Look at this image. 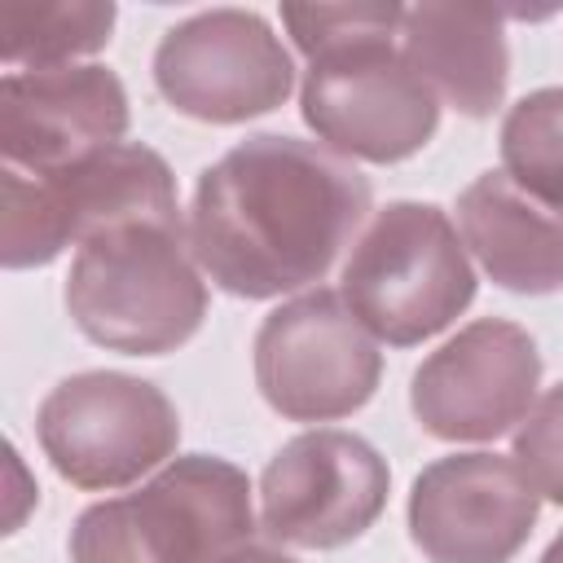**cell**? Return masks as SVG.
I'll list each match as a JSON object with an SVG mask.
<instances>
[{
  "label": "cell",
  "mask_w": 563,
  "mask_h": 563,
  "mask_svg": "<svg viewBox=\"0 0 563 563\" xmlns=\"http://www.w3.org/2000/svg\"><path fill=\"white\" fill-rule=\"evenodd\" d=\"M400 31H374L308 57L299 114L339 158L400 163L440 123V97L396 48Z\"/></svg>",
  "instance_id": "8992f818"
},
{
  "label": "cell",
  "mask_w": 563,
  "mask_h": 563,
  "mask_svg": "<svg viewBox=\"0 0 563 563\" xmlns=\"http://www.w3.org/2000/svg\"><path fill=\"white\" fill-rule=\"evenodd\" d=\"M35 435L62 479L84 493H110L172 462L180 418L163 387L119 369H84L44 396Z\"/></svg>",
  "instance_id": "52a82bcc"
},
{
  "label": "cell",
  "mask_w": 563,
  "mask_h": 563,
  "mask_svg": "<svg viewBox=\"0 0 563 563\" xmlns=\"http://www.w3.org/2000/svg\"><path fill=\"white\" fill-rule=\"evenodd\" d=\"M216 563H299V559H295V554H286V550H277V545L246 541V545L229 550V554H224V559H216Z\"/></svg>",
  "instance_id": "ffe728a7"
},
{
  "label": "cell",
  "mask_w": 563,
  "mask_h": 563,
  "mask_svg": "<svg viewBox=\"0 0 563 563\" xmlns=\"http://www.w3.org/2000/svg\"><path fill=\"white\" fill-rule=\"evenodd\" d=\"M519 471L532 479V488L541 497H550L554 506H563V383L550 387L528 418L515 431V453Z\"/></svg>",
  "instance_id": "d6986e66"
},
{
  "label": "cell",
  "mask_w": 563,
  "mask_h": 563,
  "mask_svg": "<svg viewBox=\"0 0 563 563\" xmlns=\"http://www.w3.org/2000/svg\"><path fill=\"white\" fill-rule=\"evenodd\" d=\"M378 378L383 352L339 290H303L255 330L260 396L290 422L347 418L378 391Z\"/></svg>",
  "instance_id": "ba28073f"
},
{
  "label": "cell",
  "mask_w": 563,
  "mask_h": 563,
  "mask_svg": "<svg viewBox=\"0 0 563 563\" xmlns=\"http://www.w3.org/2000/svg\"><path fill=\"white\" fill-rule=\"evenodd\" d=\"M541 493L501 453H449L409 493V537L431 563H510L532 537Z\"/></svg>",
  "instance_id": "7c38bea8"
},
{
  "label": "cell",
  "mask_w": 563,
  "mask_h": 563,
  "mask_svg": "<svg viewBox=\"0 0 563 563\" xmlns=\"http://www.w3.org/2000/svg\"><path fill=\"white\" fill-rule=\"evenodd\" d=\"M457 229L479 268L515 295L563 290V207L523 189L506 167L457 194Z\"/></svg>",
  "instance_id": "5bb4252c"
},
{
  "label": "cell",
  "mask_w": 563,
  "mask_h": 563,
  "mask_svg": "<svg viewBox=\"0 0 563 563\" xmlns=\"http://www.w3.org/2000/svg\"><path fill=\"white\" fill-rule=\"evenodd\" d=\"M4 185V268L53 264L66 246L132 224V220H180L176 176L167 158L150 145L119 141L75 167L48 176H0Z\"/></svg>",
  "instance_id": "5b68a950"
},
{
  "label": "cell",
  "mask_w": 563,
  "mask_h": 563,
  "mask_svg": "<svg viewBox=\"0 0 563 563\" xmlns=\"http://www.w3.org/2000/svg\"><path fill=\"white\" fill-rule=\"evenodd\" d=\"M128 119V92L106 66L4 70L0 79V154L22 176H48L119 145Z\"/></svg>",
  "instance_id": "4fadbf2b"
},
{
  "label": "cell",
  "mask_w": 563,
  "mask_h": 563,
  "mask_svg": "<svg viewBox=\"0 0 563 563\" xmlns=\"http://www.w3.org/2000/svg\"><path fill=\"white\" fill-rule=\"evenodd\" d=\"M400 4H282V22L303 57L374 31H400Z\"/></svg>",
  "instance_id": "ac0fdd59"
},
{
  "label": "cell",
  "mask_w": 563,
  "mask_h": 563,
  "mask_svg": "<svg viewBox=\"0 0 563 563\" xmlns=\"http://www.w3.org/2000/svg\"><path fill=\"white\" fill-rule=\"evenodd\" d=\"M369 216V180L334 150L255 132L194 189L189 251L238 299H277L330 273Z\"/></svg>",
  "instance_id": "6da1fadb"
},
{
  "label": "cell",
  "mask_w": 563,
  "mask_h": 563,
  "mask_svg": "<svg viewBox=\"0 0 563 563\" xmlns=\"http://www.w3.org/2000/svg\"><path fill=\"white\" fill-rule=\"evenodd\" d=\"M383 453L339 427H317L277 449L260 479V528L299 550L356 541L387 506Z\"/></svg>",
  "instance_id": "30bf717a"
},
{
  "label": "cell",
  "mask_w": 563,
  "mask_h": 563,
  "mask_svg": "<svg viewBox=\"0 0 563 563\" xmlns=\"http://www.w3.org/2000/svg\"><path fill=\"white\" fill-rule=\"evenodd\" d=\"M154 84L189 119L246 123L290 97L295 62L260 13L207 9L158 40Z\"/></svg>",
  "instance_id": "9c48e42d"
},
{
  "label": "cell",
  "mask_w": 563,
  "mask_h": 563,
  "mask_svg": "<svg viewBox=\"0 0 563 563\" xmlns=\"http://www.w3.org/2000/svg\"><path fill=\"white\" fill-rule=\"evenodd\" d=\"M70 321L123 356H163L207 317V282L185 242V220H132L88 238L66 277Z\"/></svg>",
  "instance_id": "7a4b0ae2"
},
{
  "label": "cell",
  "mask_w": 563,
  "mask_h": 563,
  "mask_svg": "<svg viewBox=\"0 0 563 563\" xmlns=\"http://www.w3.org/2000/svg\"><path fill=\"white\" fill-rule=\"evenodd\" d=\"M339 295L374 339L413 347L466 312L475 268L440 207L387 202L356 238Z\"/></svg>",
  "instance_id": "277c9868"
},
{
  "label": "cell",
  "mask_w": 563,
  "mask_h": 563,
  "mask_svg": "<svg viewBox=\"0 0 563 563\" xmlns=\"http://www.w3.org/2000/svg\"><path fill=\"white\" fill-rule=\"evenodd\" d=\"M114 31L110 0H53L0 9V57L9 70H53L101 53Z\"/></svg>",
  "instance_id": "2e32d148"
},
{
  "label": "cell",
  "mask_w": 563,
  "mask_h": 563,
  "mask_svg": "<svg viewBox=\"0 0 563 563\" xmlns=\"http://www.w3.org/2000/svg\"><path fill=\"white\" fill-rule=\"evenodd\" d=\"M400 53L427 88L466 119H488L510 79V53L497 9L409 4L400 18Z\"/></svg>",
  "instance_id": "9a60e30c"
},
{
  "label": "cell",
  "mask_w": 563,
  "mask_h": 563,
  "mask_svg": "<svg viewBox=\"0 0 563 563\" xmlns=\"http://www.w3.org/2000/svg\"><path fill=\"white\" fill-rule=\"evenodd\" d=\"M251 532L246 471L216 453H185L136 493L88 506L70 528V563H216Z\"/></svg>",
  "instance_id": "3957f363"
},
{
  "label": "cell",
  "mask_w": 563,
  "mask_h": 563,
  "mask_svg": "<svg viewBox=\"0 0 563 563\" xmlns=\"http://www.w3.org/2000/svg\"><path fill=\"white\" fill-rule=\"evenodd\" d=\"M541 563H563V532H559V537L550 541V550L541 554Z\"/></svg>",
  "instance_id": "44dd1931"
},
{
  "label": "cell",
  "mask_w": 563,
  "mask_h": 563,
  "mask_svg": "<svg viewBox=\"0 0 563 563\" xmlns=\"http://www.w3.org/2000/svg\"><path fill=\"white\" fill-rule=\"evenodd\" d=\"M541 387L532 334L501 317H479L440 343L409 387L413 418L435 440H497L528 418Z\"/></svg>",
  "instance_id": "8fae6325"
},
{
  "label": "cell",
  "mask_w": 563,
  "mask_h": 563,
  "mask_svg": "<svg viewBox=\"0 0 563 563\" xmlns=\"http://www.w3.org/2000/svg\"><path fill=\"white\" fill-rule=\"evenodd\" d=\"M501 163L523 189L563 207V88H537L506 110Z\"/></svg>",
  "instance_id": "e0dca14e"
}]
</instances>
